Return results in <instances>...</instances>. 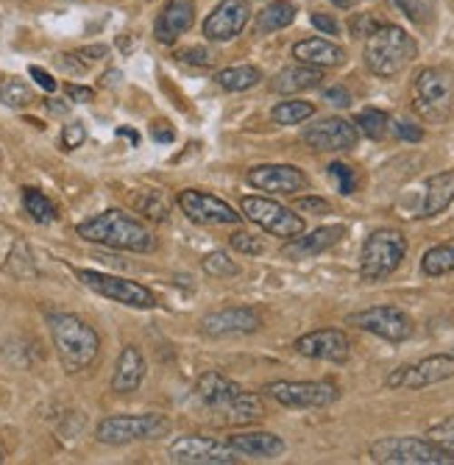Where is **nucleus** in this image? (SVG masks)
I'll use <instances>...</instances> for the list:
<instances>
[{"instance_id":"f257e3e1","label":"nucleus","mask_w":454,"mask_h":465,"mask_svg":"<svg viewBox=\"0 0 454 465\" xmlns=\"http://www.w3.org/2000/svg\"><path fill=\"white\" fill-rule=\"evenodd\" d=\"M195 396L198 401L212 412L226 427H245L254 424L265 415V401L257 393L242 391L237 382H232L229 376L206 371L198 376L195 382Z\"/></svg>"},{"instance_id":"f03ea898","label":"nucleus","mask_w":454,"mask_h":465,"mask_svg":"<svg viewBox=\"0 0 454 465\" xmlns=\"http://www.w3.org/2000/svg\"><path fill=\"white\" fill-rule=\"evenodd\" d=\"M75 232L81 234V240L106 245V248L134 251V253L156 251V237L148 232V226L140 223L137 218L126 215L123 209H106V213L78 223Z\"/></svg>"},{"instance_id":"7ed1b4c3","label":"nucleus","mask_w":454,"mask_h":465,"mask_svg":"<svg viewBox=\"0 0 454 465\" xmlns=\"http://www.w3.org/2000/svg\"><path fill=\"white\" fill-rule=\"evenodd\" d=\"M419 56V42L399 25H377L365 36V67L377 78H396Z\"/></svg>"},{"instance_id":"20e7f679","label":"nucleus","mask_w":454,"mask_h":465,"mask_svg":"<svg viewBox=\"0 0 454 465\" xmlns=\"http://www.w3.org/2000/svg\"><path fill=\"white\" fill-rule=\"evenodd\" d=\"M48 326H51L59 362L67 373L84 371L98 360L101 337L84 318H78L73 312H54L48 318Z\"/></svg>"},{"instance_id":"39448f33","label":"nucleus","mask_w":454,"mask_h":465,"mask_svg":"<svg viewBox=\"0 0 454 465\" xmlns=\"http://www.w3.org/2000/svg\"><path fill=\"white\" fill-rule=\"evenodd\" d=\"M412 109L427 123H446L454 112V75L446 67H424L412 81Z\"/></svg>"},{"instance_id":"423d86ee","label":"nucleus","mask_w":454,"mask_h":465,"mask_svg":"<svg viewBox=\"0 0 454 465\" xmlns=\"http://www.w3.org/2000/svg\"><path fill=\"white\" fill-rule=\"evenodd\" d=\"M407 257V237L399 229H377L362 242L360 276L362 282H382L399 271Z\"/></svg>"},{"instance_id":"0eeeda50","label":"nucleus","mask_w":454,"mask_h":465,"mask_svg":"<svg viewBox=\"0 0 454 465\" xmlns=\"http://www.w3.org/2000/svg\"><path fill=\"white\" fill-rule=\"evenodd\" d=\"M368 454L382 465H454V454L429 438H380Z\"/></svg>"},{"instance_id":"6e6552de","label":"nucleus","mask_w":454,"mask_h":465,"mask_svg":"<svg viewBox=\"0 0 454 465\" xmlns=\"http://www.w3.org/2000/svg\"><path fill=\"white\" fill-rule=\"evenodd\" d=\"M171 432V420L162 412H143V415H112L98 424L95 438L106 446H129L140 440H156Z\"/></svg>"},{"instance_id":"1a4fd4ad","label":"nucleus","mask_w":454,"mask_h":465,"mask_svg":"<svg viewBox=\"0 0 454 465\" xmlns=\"http://www.w3.org/2000/svg\"><path fill=\"white\" fill-rule=\"evenodd\" d=\"M240 213H242L245 221L257 223L262 232H268V234H273L279 240H293L307 229L304 218L296 215L293 209H287L279 201L262 198V195H242Z\"/></svg>"},{"instance_id":"9d476101","label":"nucleus","mask_w":454,"mask_h":465,"mask_svg":"<svg viewBox=\"0 0 454 465\" xmlns=\"http://www.w3.org/2000/svg\"><path fill=\"white\" fill-rule=\"evenodd\" d=\"M454 376V354H432L388 373L385 385L390 391H424Z\"/></svg>"},{"instance_id":"9b49d317","label":"nucleus","mask_w":454,"mask_h":465,"mask_svg":"<svg viewBox=\"0 0 454 465\" xmlns=\"http://www.w3.org/2000/svg\"><path fill=\"white\" fill-rule=\"evenodd\" d=\"M171 462L179 465H234L240 462V451L229 440L201 438V435H182L168 449Z\"/></svg>"},{"instance_id":"f8f14e48","label":"nucleus","mask_w":454,"mask_h":465,"mask_svg":"<svg viewBox=\"0 0 454 465\" xmlns=\"http://www.w3.org/2000/svg\"><path fill=\"white\" fill-rule=\"evenodd\" d=\"M265 396L293 410H318L340 399V388L329 379H312V382H271Z\"/></svg>"},{"instance_id":"ddd939ff","label":"nucleus","mask_w":454,"mask_h":465,"mask_svg":"<svg viewBox=\"0 0 454 465\" xmlns=\"http://www.w3.org/2000/svg\"><path fill=\"white\" fill-rule=\"evenodd\" d=\"M349 323L362 331L382 337L388 343H404L416 334V321H412L401 307H390V304L360 310V312L349 315Z\"/></svg>"},{"instance_id":"4468645a","label":"nucleus","mask_w":454,"mask_h":465,"mask_svg":"<svg viewBox=\"0 0 454 465\" xmlns=\"http://www.w3.org/2000/svg\"><path fill=\"white\" fill-rule=\"evenodd\" d=\"M75 276L81 279V284L90 287L98 295H104V299H109V302L126 304L134 310H153L156 307L153 292L148 287L132 282V279H120V276H109V273H98V271H78Z\"/></svg>"},{"instance_id":"2eb2a0df","label":"nucleus","mask_w":454,"mask_h":465,"mask_svg":"<svg viewBox=\"0 0 454 465\" xmlns=\"http://www.w3.org/2000/svg\"><path fill=\"white\" fill-rule=\"evenodd\" d=\"M360 140V132L354 120L346 117H323L318 123H310L301 143L315 151V153H326V151H351Z\"/></svg>"},{"instance_id":"dca6fc26","label":"nucleus","mask_w":454,"mask_h":465,"mask_svg":"<svg viewBox=\"0 0 454 465\" xmlns=\"http://www.w3.org/2000/svg\"><path fill=\"white\" fill-rule=\"evenodd\" d=\"M179 206L182 213L198 223V226H221V223H240V213L234 206H229L223 198L210 195L203 190H182L179 193Z\"/></svg>"},{"instance_id":"f3484780","label":"nucleus","mask_w":454,"mask_h":465,"mask_svg":"<svg viewBox=\"0 0 454 465\" xmlns=\"http://www.w3.org/2000/svg\"><path fill=\"white\" fill-rule=\"evenodd\" d=\"M296 351L307 360H323L343 365L351 357V341L343 329H315L296 341Z\"/></svg>"},{"instance_id":"a211bd4d","label":"nucleus","mask_w":454,"mask_h":465,"mask_svg":"<svg viewBox=\"0 0 454 465\" xmlns=\"http://www.w3.org/2000/svg\"><path fill=\"white\" fill-rule=\"evenodd\" d=\"M245 179H249L254 190H262L268 195H296L310 184L307 173L293 164H257Z\"/></svg>"},{"instance_id":"6ab92c4d","label":"nucleus","mask_w":454,"mask_h":465,"mask_svg":"<svg viewBox=\"0 0 454 465\" xmlns=\"http://www.w3.org/2000/svg\"><path fill=\"white\" fill-rule=\"evenodd\" d=\"M249 17H252L249 0H221L212 9V15L203 20V34L212 42H229L245 28Z\"/></svg>"},{"instance_id":"aec40b11","label":"nucleus","mask_w":454,"mask_h":465,"mask_svg":"<svg viewBox=\"0 0 454 465\" xmlns=\"http://www.w3.org/2000/svg\"><path fill=\"white\" fill-rule=\"evenodd\" d=\"M262 326V318L252 307H226L210 312L201 321V331L210 337H229V334H252Z\"/></svg>"},{"instance_id":"412c9836","label":"nucleus","mask_w":454,"mask_h":465,"mask_svg":"<svg viewBox=\"0 0 454 465\" xmlns=\"http://www.w3.org/2000/svg\"><path fill=\"white\" fill-rule=\"evenodd\" d=\"M192 23H195V0H168L153 23V36L162 45H173L184 31H190Z\"/></svg>"},{"instance_id":"4be33fe9","label":"nucleus","mask_w":454,"mask_h":465,"mask_svg":"<svg viewBox=\"0 0 454 465\" xmlns=\"http://www.w3.org/2000/svg\"><path fill=\"white\" fill-rule=\"evenodd\" d=\"M346 237V226H321L310 234H299L293 240H287L281 248V257L287 260H304V257H318V253L335 248Z\"/></svg>"},{"instance_id":"5701e85b","label":"nucleus","mask_w":454,"mask_h":465,"mask_svg":"<svg viewBox=\"0 0 454 465\" xmlns=\"http://www.w3.org/2000/svg\"><path fill=\"white\" fill-rule=\"evenodd\" d=\"M293 56L301 64H310V67H318V70H332V67L346 64V51L340 45H335V42L321 39V36L296 42V45H293Z\"/></svg>"},{"instance_id":"b1692460","label":"nucleus","mask_w":454,"mask_h":465,"mask_svg":"<svg viewBox=\"0 0 454 465\" xmlns=\"http://www.w3.org/2000/svg\"><path fill=\"white\" fill-rule=\"evenodd\" d=\"M145 379V357L137 346H126L117 357L114 373H112V391L114 393H134Z\"/></svg>"},{"instance_id":"393cba45","label":"nucleus","mask_w":454,"mask_h":465,"mask_svg":"<svg viewBox=\"0 0 454 465\" xmlns=\"http://www.w3.org/2000/svg\"><path fill=\"white\" fill-rule=\"evenodd\" d=\"M323 81V73L318 67H310V64H293V67H284L273 75L271 81V90L279 93V95H296V93H307V90H315L321 87Z\"/></svg>"},{"instance_id":"a878e982","label":"nucleus","mask_w":454,"mask_h":465,"mask_svg":"<svg viewBox=\"0 0 454 465\" xmlns=\"http://www.w3.org/2000/svg\"><path fill=\"white\" fill-rule=\"evenodd\" d=\"M229 443L240 451V457L252 460H276L287 451V443L273 432H245L229 438Z\"/></svg>"},{"instance_id":"bb28decb","label":"nucleus","mask_w":454,"mask_h":465,"mask_svg":"<svg viewBox=\"0 0 454 465\" xmlns=\"http://www.w3.org/2000/svg\"><path fill=\"white\" fill-rule=\"evenodd\" d=\"M454 201V171H443L427 179L424 184V203L419 218H435L451 206Z\"/></svg>"},{"instance_id":"cd10ccee","label":"nucleus","mask_w":454,"mask_h":465,"mask_svg":"<svg viewBox=\"0 0 454 465\" xmlns=\"http://www.w3.org/2000/svg\"><path fill=\"white\" fill-rule=\"evenodd\" d=\"M260 81H262V70L254 64H234L215 75V84L226 93H245V90L257 87Z\"/></svg>"},{"instance_id":"c85d7f7f","label":"nucleus","mask_w":454,"mask_h":465,"mask_svg":"<svg viewBox=\"0 0 454 465\" xmlns=\"http://www.w3.org/2000/svg\"><path fill=\"white\" fill-rule=\"evenodd\" d=\"M293 20H296V4H293V0H273V4H268L257 17V34L281 31L287 25H293Z\"/></svg>"},{"instance_id":"c756f323","label":"nucleus","mask_w":454,"mask_h":465,"mask_svg":"<svg viewBox=\"0 0 454 465\" xmlns=\"http://www.w3.org/2000/svg\"><path fill=\"white\" fill-rule=\"evenodd\" d=\"M354 125H357V132L365 134L368 140H385L388 137V129H390V114L382 112V109H374V106H368L362 109L357 117H354Z\"/></svg>"},{"instance_id":"7c9ffc66","label":"nucleus","mask_w":454,"mask_h":465,"mask_svg":"<svg viewBox=\"0 0 454 465\" xmlns=\"http://www.w3.org/2000/svg\"><path fill=\"white\" fill-rule=\"evenodd\" d=\"M0 104L9 109H25L34 104L31 87L17 75H0Z\"/></svg>"},{"instance_id":"2f4dec72","label":"nucleus","mask_w":454,"mask_h":465,"mask_svg":"<svg viewBox=\"0 0 454 465\" xmlns=\"http://www.w3.org/2000/svg\"><path fill=\"white\" fill-rule=\"evenodd\" d=\"M23 206H25V213H28L36 223H54V221L59 218L54 201H51L43 190H36V187H25V190H23Z\"/></svg>"},{"instance_id":"473e14b6","label":"nucleus","mask_w":454,"mask_h":465,"mask_svg":"<svg viewBox=\"0 0 454 465\" xmlns=\"http://www.w3.org/2000/svg\"><path fill=\"white\" fill-rule=\"evenodd\" d=\"M421 271L432 279L438 276H446L454 271V242H440V245H432L424 260H421Z\"/></svg>"},{"instance_id":"72a5a7b5","label":"nucleus","mask_w":454,"mask_h":465,"mask_svg":"<svg viewBox=\"0 0 454 465\" xmlns=\"http://www.w3.org/2000/svg\"><path fill=\"white\" fill-rule=\"evenodd\" d=\"M134 209H137V213H143L148 221H156V223H164L171 215V203L159 190H143L140 195H134Z\"/></svg>"},{"instance_id":"f704fd0d","label":"nucleus","mask_w":454,"mask_h":465,"mask_svg":"<svg viewBox=\"0 0 454 465\" xmlns=\"http://www.w3.org/2000/svg\"><path fill=\"white\" fill-rule=\"evenodd\" d=\"M315 114V106L310 101H281L273 106L271 120L279 125H299L304 120H310Z\"/></svg>"},{"instance_id":"c9c22d12","label":"nucleus","mask_w":454,"mask_h":465,"mask_svg":"<svg viewBox=\"0 0 454 465\" xmlns=\"http://www.w3.org/2000/svg\"><path fill=\"white\" fill-rule=\"evenodd\" d=\"M201 268H203V273H210L215 279H234V276H240V265L229 257L226 251L206 253V257L201 260Z\"/></svg>"},{"instance_id":"e433bc0d","label":"nucleus","mask_w":454,"mask_h":465,"mask_svg":"<svg viewBox=\"0 0 454 465\" xmlns=\"http://www.w3.org/2000/svg\"><path fill=\"white\" fill-rule=\"evenodd\" d=\"M393 4L416 25H429L435 17V0H393Z\"/></svg>"},{"instance_id":"4c0bfd02","label":"nucleus","mask_w":454,"mask_h":465,"mask_svg":"<svg viewBox=\"0 0 454 465\" xmlns=\"http://www.w3.org/2000/svg\"><path fill=\"white\" fill-rule=\"evenodd\" d=\"M329 176L335 179V184H338V193H340V195H351V193H357V173L351 171V167H349L346 162H332V164H329Z\"/></svg>"},{"instance_id":"58836bf2","label":"nucleus","mask_w":454,"mask_h":465,"mask_svg":"<svg viewBox=\"0 0 454 465\" xmlns=\"http://www.w3.org/2000/svg\"><path fill=\"white\" fill-rule=\"evenodd\" d=\"M232 248L237 253H242V257H260V253H265V242L249 232H234L232 234Z\"/></svg>"},{"instance_id":"ea45409f","label":"nucleus","mask_w":454,"mask_h":465,"mask_svg":"<svg viewBox=\"0 0 454 465\" xmlns=\"http://www.w3.org/2000/svg\"><path fill=\"white\" fill-rule=\"evenodd\" d=\"M427 438H429V440H435L440 449H446V451H451V454H454V418L440 420V424L429 427Z\"/></svg>"},{"instance_id":"a19ab883","label":"nucleus","mask_w":454,"mask_h":465,"mask_svg":"<svg viewBox=\"0 0 454 465\" xmlns=\"http://www.w3.org/2000/svg\"><path fill=\"white\" fill-rule=\"evenodd\" d=\"M87 140V129H84V123H67L64 129H62V148L64 151H75L78 145H84Z\"/></svg>"},{"instance_id":"79ce46f5","label":"nucleus","mask_w":454,"mask_h":465,"mask_svg":"<svg viewBox=\"0 0 454 465\" xmlns=\"http://www.w3.org/2000/svg\"><path fill=\"white\" fill-rule=\"evenodd\" d=\"M393 132L404 143H421L424 140V129H421V125H416V123H410V120H396Z\"/></svg>"},{"instance_id":"37998d69","label":"nucleus","mask_w":454,"mask_h":465,"mask_svg":"<svg viewBox=\"0 0 454 465\" xmlns=\"http://www.w3.org/2000/svg\"><path fill=\"white\" fill-rule=\"evenodd\" d=\"M106 54H109V48L106 45H87V48H78L73 56L78 59V64L81 67H90V64H95V62H104L106 59Z\"/></svg>"},{"instance_id":"c03bdc74","label":"nucleus","mask_w":454,"mask_h":465,"mask_svg":"<svg viewBox=\"0 0 454 465\" xmlns=\"http://www.w3.org/2000/svg\"><path fill=\"white\" fill-rule=\"evenodd\" d=\"M182 56H184V62H190V64H195V67H212V64H215V54H212V51H206V48H190V51H184Z\"/></svg>"},{"instance_id":"a18cd8bd","label":"nucleus","mask_w":454,"mask_h":465,"mask_svg":"<svg viewBox=\"0 0 454 465\" xmlns=\"http://www.w3.org/2000/svg\"><path fill=\"white\" fill-rule=\"evenodd\" d=\"M377 25H382V23H377L370 15H357V17H351V23H349V28H351L354 36H368Z\"/></svg>"},{"instance_id":"49530a36","label":"nucleus","mask_w":454,"mask_h":465,"mask_svg":"<svg viewBox=\"0 0 454 465\" xmlns=\"http://www.w3.org/2000/svg\"><path fill=\"white\" fill-rule=\"evenodd\" d=\"M296 206L304 209V213H312V215H329V213H332V206H329V201H323V198H299Z\"/></svg>"},{"instance_id":"de8ad7c7","label":"nucleus","mask_w":454,"mask_h":465,"mask_svg":"<svg viewBox=\"0 0 454 465\" xmlns=\"http://www.w3.org/2000/svg\"><path fill=\"white\" fill-rule=\"evenodd\" d=\"M64 95L75 104H90L95 98L93 87H81V84H64Z\"/></svg>"},{"instance_id":"09e8293b","label":"nucleus","mask_w":454,"mask_h":465,"mask_svg":"<svg viewBox=\"0 0 454 465\" xmlns=\"http://www.w3.org/2000/svg\"><path fill=\"white\" fill-rule=\"evenodd\" d=\"M151 134H153L156 143H164V145L176 140V129H173L171 123H164V120H156V123L151 125Z\"/></svg>"},{"instance_id":"8fccbe9b","label":"nucleus","mask_w":454,"mask_h":465,"mask_svg":"<svg viewBox=\"0 0 454 465\" xmlns=\"http://www.w3.org/2000/svg\"><path fill=\"white\" fill-rule=\"evenodd\" d=\"M323 101L346 109V106H351V93L346 87H329V90H323Z\"/></svg>"},{"instance_id":"3c124183","label":"nucleus","mask_w":454,"mask_h":465,"mask_svg":"<svg viewBox=\"0 0 454 465\" xmlns=\"http://www.w3.org/2000/svg\"><path fill=\"white\" fill-rule=\"evenodd\" d=\"M28 73H31V78L39 84V87H43L45 93H56V87H59V84L51 78V73L48 70H43V67H36V64H31L28 67Z\"/></svg>"},{"instance_id":"603ef678","label":"nucleus","mask_w":454,"mask_h":465,"mask_svg":"<svg viewBox=\"0 0 454 465\" xmlns=\"http://www.w3.org/2000/svg\"><path fill=\"white\" fill-rule=\"evenodd\" d=\"M312 25H315L321 34H338V31H340L338 20H335L332 15H323V12H315V15H312Z\"/></svg>"},{"instance_id":"864d4df0","label":"nucleus","mask_w":454,"mask_h":465,"mask_svg":"<svg viewBox=\"0 0 454 465\" xmlns=\"http://www.w3.org/2000/svg\"><path fill=\"white\" fill-rule=\"evenodd\" d=\"M117 137H129L134 145L140 143V137H137V132H132V129H117Z\"/></svg>"},{"instance_id":"5fc2aeb1","label":"nucleus","mask_w":454,"mask_h":465,"mask_svg":"<svg viewBox=\"0 0 454 465\" xmlns=\"http://www.w3.org/2000/svg\"><path fill=\"white\" fill-rule=\"evenodd\" d=\"M332 4H335V6H340V9H349V6H354V4H357V0H332Z\"/></svg>"},{"instance_id":"6e6d98bb","label":"nucleus","mask_w":454,"mask_h":465,"mask_svg":"<svg viewBox=\"0 0 454 465\" xmlns=\"http://www.w3.org/2000/svg\"><path fill=\"white\" fill-rule=\"evenodd\" d=\"M6 460V454H4V449H0V462H4Z\"/></svg>"}]
</instances>
